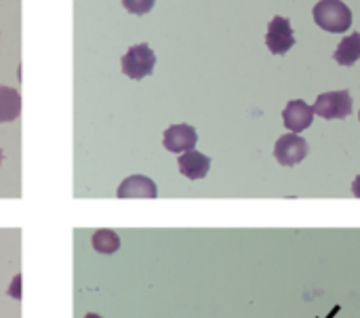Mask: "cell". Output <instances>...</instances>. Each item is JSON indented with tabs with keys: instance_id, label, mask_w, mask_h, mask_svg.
Here are the masks:
<instances>
[{
	"instance_id": "30bf717a",
	"label": "cell",
	"mask_w": 360,
	"mask_h": 318,
	"mask_svg": "<svg viewBox=\"0 0 360 318\" xmlns=\"http://www.w3.org/2000/svg\"><path fill=\"white\" fill-rule=\"evenodd\" d=\"M21 114V95L13 87H0V122H13Z\"/></svg>"
},
{
	"instance_id": "3957f363",
	"label": "cell",
	"mask_w": 360,
	"mask_h": 318,
	"mask_svg": "<svg viewBox=\"0 0 360 318\" xmlns=\"http://www.w3.org/2000/svg\"><path fill=\"white\" fill-rule=\"evenodd\" d=\"M314 116H321L325 120H338L352 114V95L348 91H329L316 97L314 103Z\"/></svg>"
},
{
	"instance_id": "277c9868",
	"label": "cell",
	"mask_w": 360,
	"mask_h": 318,
	"mask_svg": "<svg viewBox=\"0 0 360 318\" xmlns=\"http://www.w3.org/2000/svg\"><path fill=\"white\" fill-rule=\"evenodd\" d=\"M308 156V141L295 133L281 135L274 144V158L283 167H295Z\"/></svg>"
},
{
	"instance_id": "ba28073f",
	"label": "cell",
	"mask_w": 360,
	"mask_h": 318,
	"mask_svg": "<svg viewBox=\"0 0 360 318\" xmlns=\"http://www.w3.org/2000/svg\"><path fill=\"white\" fill-rule=\"evenodd\" d=\"M116 196L118 198H156L158 190H156V184L150 177H146V175H131V177H127L118 186Z\"/></svg>"
},
{
	"instance_id": "9a60e30c",
	"label": "cell",
	"mask_w": 360,
	"mask_h": 318,
	"mask_svg": "<svg viewBox=\"0 0 360 318\" xmlns=\"http://www.w3.org/2000/svg\"><path fill=\"white\" fill-rule=\"evenodd\" d=\"M352 194H354L356 198H360V175L352 182Z\"/></svg>"
},
{
	"instance_id": "52a82bcc",
	"label": "cell",
	"mask_w": 360,
	"mask_h": 318,
	"mask_svg": "<svg viewBox=\"0 0 360 318\" xmlns=\"http://www.w3.org/2000/svg\"><path fill=\"white\" fill-rule=\"evenodd\" d=\"M283 120H285V127L300 135L302 131H306L312 120H314V110L304 101V99H293L287 103V108L283 110Z\"/></svg>"
},
{
	"instance_id": "5b68a950",
	"label": "cell",
	"mask_w": 360,
	"mask_h": 318,
	"mask_svg": "<svg viewBox=\"0 0 360 318\" xmlns=\"http://www.w3.org/2000/svg\"><path fill=\"white\" fill-rule=\"evenodd\" d=\"M266 44L270 49V53L274 55H285L293 49L295 44V34L291 27V21L287 17H274L268 23V32H266Z\"/></svg>"
},
{
	"instance_id": "6da1fadb",
	"label": "cell",
	"mask_w": 360,
	"mask_h": 318,
	"mask_svg": "<svg viewBox=\"0 0 360 318\" xmlns=\"http://www.w3.org/2000/svg\"><path fill=\"white\" fill-rule=\"evenodd\" d=\"M314 21L327 32L342 34L352 25V11L342 0H321L314 6Z\"/></svg>"
},
{
	"instance_id": "4fadbf2b",
	"label": "cell",
	"mask_w": 360,
	"mask_h": 318,
	"mask_svg": "<svg viewBox=\"0 0 360 318\" xmlns=\"http://www.w3.org/2000/svg\"><path fill=\"white\" fill-rule=\"evenodd\" d=\"M156 0H122V6L129 11V13H135V15H146L152 11Z\"/></svg>"
},
{
	"instance_id": "9c48e42d",
	"label": "cell",
	"mask_w": 360,
	"mask_h": 318,
	"mask_svg": "<svg viewBox=\"0 0 360 318\" xmlns=\"http://www.w3.org/2000/svg\"><path fill=\"white\" fill-rule=\"evenodd\" d=\"M177 165H179V173L186 175L188 179H202L211 169V158L205 156L202 152L190 150L177 158Z\"/></svg>"
},
{
	"instance_id": "7a4b0ae2",
	"label": "cell",
	"mask_w": 360,
	"mask_h": 318,
	"mask_svg": "<svg viewBox=\"0 0 360 318\" xmlns=\"http://www.w3.org/2000/svg\"><path fill=\"white\" fill-rule=\"evenodd\" d=\"M120 65H122V72H124L131 80H141V78H146L148 74H152V70H154V65H156V55H154V51L150 49V44L141 42V44L131 46V49L122 55Z\"/></svg>"
},
{
	"instance_id": "2e32d148",
	"label": "cell",
	"mask_w": 360,
	"mask_h": 318,
	"mask_svg": "<svg viewBox=\"0 0 360 318\" xmlns=\"http://www.w3.org/2000/svg\"><path fill=\"white\" fill-rule=\"evenodd\" d=\"M84 318H101V317H99V314H93V312H91V314H86Z\"/></svg>"
},
{
	"instance_id": "ac0fdd59",
	"label": "cell",
	"mask_w": 360,
	"mask_h": 318,
	"mask_svg": "<svg viewBox=\"0 0 360 318\" xmlns=\"http://www.w3.org/2000/svg\"><path fill=\"white\" fill-rule=\"evenodd\" d=\"M359 118H360V114H359Z\"/></svg>"
},
{
	"instance_id": "8fae6325",
	"label": "cell",
	"mask_w": 360,
	"mask_h": 318,
	"mask_svg": "<svg viewBox=\"0 0 360 318\" xmlns=\"http://www.w3.org/2000/svg\"><path fill=\"white\" fill-rule=\"evenodd\" d=\"M333 57L340 65H354L360 59V32H352L350 36H346L338 44Z\"/></svg>"
},
{
	"instance_id": "8992f818",
	"label": "cell",
	"mask_w": 360,
	"mask_h": 318,
	"mask_svg": "<svg viewBox=\"0 0 360 318\" xmlns=\"http://www.w3.org/2000/svg\"><path fill=\"white\" fill-rule=\"evenodd\" d=\"M196 141H198V135L192 125H173L162 135L165 148L173 154H184V152L194 150Z\"/></svg>"
},
{
	"instance_id": "e0dca14e",
	"label": "cell",
	"mask_w": 360,
	"mask_h": 318,
	"mask_svg": "<svg viewBox=\"0 0 360 318\" xmlns=\"http://www.w3.org/2000/svg\"><path fill=\"white\" fill-rule=\"evenodd\" d=\"M2 158H4V154H2V150H0V165H2Z\"/></svg>"
},
{
	"instance_id": "7c38bea8",
	"label": "cell",
	"mask_w": 360,
	"mask_h": 318,
	"mask_svg": "<svg viewBox=\"0 0 360 318\" xmlns=\"http://www.w3.org/2000/svg\"><path fill=\"white\" fill-rule=\"evenodd\" d=\"M91 243H93V249L103 255H112L120 249V238L114 230H97Z\"/></svg>"
},
{
	"instance_id": "5bb4252c",
	"label": "cell",
	"mask_w": 360,
	"mask_h": 318,
	"mask_svg": "<svg viewBox=\"0 0 360 318\" xmlns=\"http://www.w3.org/2000/svg\"><path fill=\"white\" fill-rule=\"evenodd\" d=\"M8 295L15 298V300H21V274H17V276L13 279V283H11V287H8Z\"/></svg>"
}]
</instances>
